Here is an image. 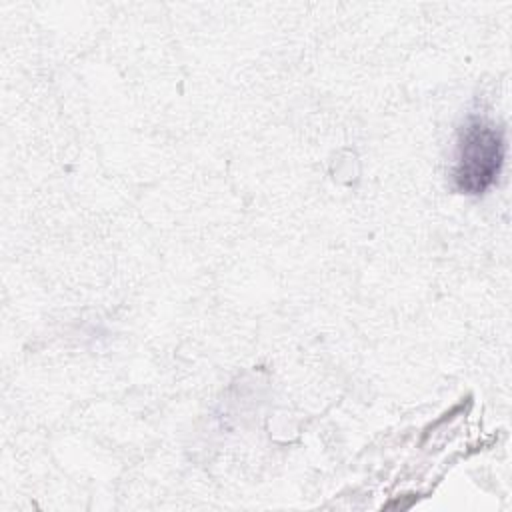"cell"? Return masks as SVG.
<instances>
[{"label":"cell","mask_w":512,"mask_h":512,"mask_svg":"<svg viewBox=\"0 0 512 512\" xmlns=\"http://www.w3.org/2000/svg\"><path fill=\"white\" fill-rule=\"evenodd\" d=\"M504 134L492 122L472 116L460 130L454 184L460 192L482 194L494 184L504 162Z\"/></svg>","instance_id":"obj_1"}]
</instances>
